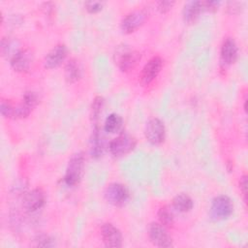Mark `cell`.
I'll return each mask as SVG.
<instances>
[{"label": "cell", "mask_w": 248, "mask_h": 248, "mask_svg": "<svg viewBox=\"0 0 248 248\" xmlns=\"http://www.w3.org/2000/svg\"><path fill=\"white\" fill-rule=\"evenodd\" d=\"M101 235L103 242L107 247H121L122 246V233L112 224L105 223L101 228Z\"/></svg>", "instance_id": "15"}, {"label": "cell", "mask_w": 248, "mask_h": 248, "mask_svg": "<svg viewBox=\"0 0 248 248\" xmlns=\"http://www.w3.org/2000/svg\"><path fill=\"white\" fill-rule=\"evenodd\" d=\"M84 162L85 159L82 152H77L72 155L64 175V181L68 186H75L79 183L84 170Z\"/></svg>", "instance_id": "1"}, {"label": "cell", "mask_w": 248, "mask_h": 248, "mask_svg": "<svg viewBox=\"0 0 248 248\" xmlns=\"http://www.w3.org/2000/svg\"><path fill=\"white\" fill-rule=\"evenodd\" d=\"M46 203V195L41 188H35L26 192L23 200L22 206L28 213H34L41 209Z\"/></svg>", "instance_id": "10"}, {"label": "cell", "mask_w": 248, "mask_h": 248, "mask_svg": "<svg viewBox=\"0 0 248 248\" xmlns=\"http://www.w3.org/2000/svg\"><path fill=\"white\" fill-rule=\"evenodd\" d=\"M17 42L11 37H4L1 41V53L3 56H10V59L20 49L16 48Z\"/></svg>", "instance_id": "21"}, {"label": "cell", "mask_w": 248, "mask_h": 248, "mask_svg": "<svg viewBox=\"0 0 248 248\" xmlns=\"http://www.w3.org/2000/svg\"><path fill=\"white\" fill-rule=\"evenodd\" d=\"M140 59V53L131 49L127 46H119L114 53V61L122 72L133 69Z\"/></svg>", "instance_id": "4"}, {"label": "cell", "mask_w": 248, "mask_h": 248, "mask_svg": "<svg viewBox=\"0 0 248 248\" xmlns=\"http://www.w3.org/2000/svg\"><path fill=\"white\" fill-rule=\"evenodd\" d=\"M104 3L101 1H87L84 3L86 11L90 14H96L103 9Z\"/></svg>", "instance_id": "26"}, {"label": "cell", "mask_w": 248, "mask_h": 248, "mask_svg": "<svg viewBox=\"0 0 248 248\" xmlns=\"http://www.w3.org/2000/svg\"><path fill=\"white\" fill-rule=\"evenodd\" d=\"M174 5V1H169V0H162L157 2V10L161 14H166L168 13L172 6Z\"/></svg>", "instance_id": "27"}, {"label": "cell", "mask_w": 248, "mask_h": 248, "mask_svg": "<svg viewBox=\"0 0 248 248\" xmlns=\"http://www.w3.org/2000/svg\"><path fill=\"white\" fill-rule=\"evenodd\" d=\"M123 127V119L117 113H110L105 120L104 129L109 134L119 133Z\"/></svg>", "instance_id": "20"}, {"label": "cell", "mask_w": 248, "mask_h": 248, "mask_svg": "<svg viewBox=\"0 0 248 248\" xmlns=\"http://www.w3.org/2000/svg\"><path fill=\"white\" fill-rule=\"evenodd\" d=\"M105 200L115 206L123 205L129 199V190L121 183H110L104 192Z\"/></svg>", "instance_id": "8"}, {"label": "cell", "mask_w": 248, "mask_h": 248, "mask_svg": "<svg viewBox=\"0 0 248 248\" xmlns=\"http://www.w3.org/2000/svg\"><path fill=\"white\" fill-rule=\"evenodd\" d=\"M220 2L217 1H190L183 7L182 16L184 21L193 23L197 20L200 15L205 11H215L218 9Z\"/></svg>", "instance_id": "2"}, {"label": "cell", "mask_w": 248, "mask_h": 248, "mask_svg": "<svg viewBox=\"0 0 248 248\" xmlns=\"http://www.w3.org/2000/svg\"><path fill=\"white\" fill-rule=\"evenodd\" d=\"M147 233L152 244L157 247H171L173 245L172 238L161 223H150L147 227Z\"/></svg>", "instance_id": "6"}, {"label": "cell", "mask_w": 248, "mask_h": 248, "mask_svg": "<svg viewBox=\"0 0 248 248\" xmlns=\"http://www.w3.org/2000/svg\"><path fill=\"white\" fill-rule=\"evenodd\" d=\"M233 212V202L230 197L220 195L212 200L209 209L210 219L213 221H222L228 219Z\"/></svg>", "instance_id": "3"}, {"label": "cell", "mask_w": 248, "mask_h": 248, "mask_svg": "<svg viewBox=\"0 0 248 248\" xmlns=\"http://www.w3.org/2000/svg\"><path fill=\"white\" fill-rule=\"evenodd\" d=\"M158 218H159L160 223L165 227L171 226L173 224V221H174L173 212L167 205H164V206L160 207V209L158 210Z\"/></svg>", "instance_id": "22"}, {"label": "cell", "mask_w": 248, "mask_h": 248, "mask_svg": "<svg viewBox=\"0 0 248 248\" xmlns=\"http://www.w3.org/2000/svg\"><path fill=\"white\" fill-rule=\"evenodd\" d=\"M163 66V60L160 56H153L150 58L145 65L143 66L140 76V80L142 85H148L151 83L159 75L161 72Z\"/></svg>", "instance_id": "11"}, {"label": "cell", "mask_w": 248, "mask_h": 248, "mask_svg": "<svg viewBox=\"0 0 248 248\" xmlns=\"http://www.w3.org/2000/svg\"><path fill=\"white\" fill-rule=\"evenodd\" d=\"M172 206L178 212L185 213V212L190 211L193 208L194 202L189 195H187L185 193H181V194L176 195L173 198Z\"/></svg>", "instance_id": "19"}, {"label": "cell", "mask_w": 248, "mask_h": 248, "mask_svg": "<svg viewBox=\"0 0 248 248\" xmlns=\"http://www.w3.org/2000/svg\"><path fill=\"white\" fill-rule=\"evenodd\" d=\"M65 79L68 83H75L81 78V68L79 63L72 58L70 59L64 68Z\"/></svg>", "instance_id": "17"}, {"label": "cell", "mask_w": 248, "mask_h": 248, "mask_svg": "<svg viewBox=\"0 0 248 248\" xmlns=\"http://www.w3.org/2000/svg\"><path fill=\"white\" fill-rule=\"evenodd\" d=\"M14 109H15V106L8 100H1V104H0V110H1V114L2 116L6 117V118H14Z\"/></svg>", "instance_id": "25"}, {"label": "cell", "mask_w": 248, "mask_h": 248, "mask_svg": "<svg viewBox=\"0 0 248 248\" xmlns=\"http://www.w3.org/2000/svg\"><path fill=\"white\" fill-rule=\"evenodd\" d=\"M104 152V140L100 133L98 126H95L92 132L90 140V154L94 158H99L103 155Z\"/></svg>", "instance_id": "18"}, {"label": "cell", "mask_w": 248, "mask_h": 248, "mask_svg": "<svg viewBox=\"0 0 248 248\" xmlns=\"http://www.w3.org/2000/svg\"><path fill=\"white\" fill-rule=\"evenodd\" d=\"M136 146V140L129 134H121L108 144V149L114 157H121L131 152Z\"/></svg>", "instance_id": "7"}, {"label": "cell", "mask_w": 248, "mask_h": 248, "mask_svg": "<svg viewBox=\"0 0 248 248\" xmlns=\"http://www.w3.org/2000/svg\"><path fill=\"white\" fill-rule=\"evenodd\" d=\"M239 188L242 193L243 199L246 202L247 201V175L246 174L241 176V178L239 180Z\"/></svg>", "instance_id": "28"}, {"label": "cell", "mask_w": 248, "mask_h": 248, "mask_svg": "<svg viewBox=\"0 0 248 248\" xmlns=\"http://www.w3.org/2000/svg\"><path fill=\"white\" fill-rule=\"evenodd\" d=\"M68 53L67 46L64 44H58L53 46L46 55L44 60V65L47 69H54L60 66Z\"/></svg>", "instance_id": "16"}, {"label": "cell", "mask_w": 248, "mask_h": 248, "mask_svg": "<svg viewBox=\"0 0 248 248\" xmlns=\"http://www.w3.org/2000/svg\"><path fill=\"white\" fill-rule=\"evenodd\" d=\"M148 13L145 9L135 10L127 14L121 20L120 27L123 33L130 34L140 28L146 20Z\"/></svg>", "instance_id": "9"}, {"label": "cell", "mask_w": 248, "mask_h": 248, "mask_svg": "<svg viewBox=\"0 0 248 248\" xmlns=\"http://www.w3.org/2000/svg\"><path fill=\"white\" fill-rule=\"evenodd\" d=\"M144 136L146 140L153 145L162 143L166 137V128L164 122L158 117L150 118L145 124Z\"/></svg>", "instance_id": "5"}, {"label": "cell", "mask_w": 248, "mask_h": 248, "mask_svg": "<svg viewBox=\"0 0 248 248\" xmlns=\"http://www.w3.org/2000/svg\"><path fill=\"white\" fill-rule=\"evenodd\" d=\"M105 100L102 96H96L93 100L92 106H91V117L94 121H97L100 114L102 113V109L104 108Z\"/></svg>", "instance_id": "23"}, {"label": "cell", "mask_w": 248, "mask_h": 248, "mask_svg": "<svg viewBox=\"0 0 248 248\" xmlns=\"http://www.w3.org/2000/svg\"><path fill=\"white\" fill-rule=\"evenodd\" d=\"M34 243L32 244L33 246H36V247H52L55 245L54 243V239L47 235V234H39L37 235L34 239H33Z\"/></svg>", "instance_id": "24"}, {"label": "cell", "mask_w": 248, "mask_h": 248, "mask_svg": "<svg viewBox=\"0 0 248 248\" xmlns=\"http://www.w3.org/2000/svg\"><path fill=\"white\" fill-rule=\"evenodd\" d=\"M228 9L232 13H238L241 9V4L239 2H230L229 3V6H228Z\"/></svg>", "instance_id": "29"}, {"label": "cell", "mask_w": 248, "mask_h": 248, "mask_svg": "<svg viewBox=\"0 0 248 248\" xmlns=\"http://www.w3.org/2000/svg\"><path fill=\"white\" fill-rule=\"evenodd\" d=\"M238 55V48L235 41L228 37L224 39L220 49V63L223 67H228L233 64Z\"/></svg>", "instance_id": "13"}, {"label": "cell", "mask_w": 248, "mask_h": 248, "mask_svg": "<svg viewBox=\"0 0 248 248\" xmlns=\"http://www.w3.org/2000/svg\"><path fill=\"white\" fill-rule=\"evenodd\" d=\"M39 96L34 91H27L23 95L22 102L15 107L14 118L27 117L39 103Z\"/></svg>", "instance_id": "12"}, {"label": "cell", "mask_w": 248, "mask_h": 248, "mask_svg": "<svg viewBox=\"0 0 248 248\" xmlns=\"http://www.w3.org/2000/svg\"><path fill=\"white\" fill-rule=\"evenodd\" d=\"M33 53L28 48H20L11 59L12 68L19 73L27 72L33 63Z\"/></svg>", "instance_id": "14"}]
</instances>
